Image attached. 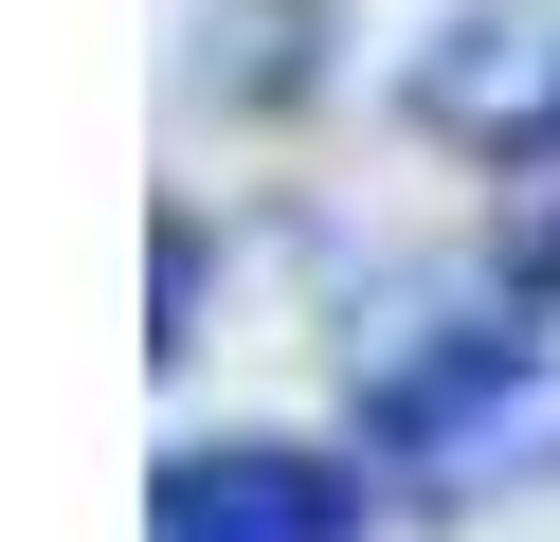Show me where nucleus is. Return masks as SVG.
Listing matches in <instances>:
<instances>
[{
  "label": "nucleus",
  "instance_id": "f257e3e1",
  "mask_svg": "<svg viewBox=\"0 0 560 542\" xmlns=\"http://www.w3.org/2000/svg\"><path fill=\"white\" fill-rule=\"evenodd\" d=\"M362 434H380V470L398 488H434V506H470V488H542L560 470V344L542 325H416L398 361L362 380Z\"/></svg>",
  "mask_w": 560,
  "mask_h": 542
},
{
  "label": "nucleus",
  "instance_id": "f03ea898",
  "mask_svg": "<svg viewBox=\"0 0 560 542\" xmlns=\"http://www.w3.org/2000/svg\"><path fill=\"white\" fill-rule=\"evenodd\" d=\"M145 542H362V470L290 452V434H218V452H163Z\"/></svg>",
  "mask_w": 560,
  "mask_h": 542
},
{
  "label": "nucleus",
  "instance_id": "7ed1b4c3",
  "mask_svg": "<svg viewBox=\"0 0 560 542\" xmlns=\"http://www.w3.org/2000/svg\"><path fill=\"white\" fill-rule=\"evenodd\" d=\"M416 127L470 163H542L560 145V19H452L416 55Z\"/></svg>",
  "mask_w": 560,
  "mask_h": 542
}]
</instances>
